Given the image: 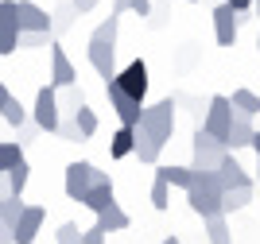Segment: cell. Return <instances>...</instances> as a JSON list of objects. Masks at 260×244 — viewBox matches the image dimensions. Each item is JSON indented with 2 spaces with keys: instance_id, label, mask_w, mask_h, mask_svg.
Here are the masks:
<instances>
[{
  "instance_id": "1",
  "label": "cell",
  "mask_w": 260,
  "mask_h": 244,
  "mask_svg": "<svg viewBox=\"0 0 260 244\" xmlns=\"http://www.w3.org/2000/svg\"><path fill=\"white\" fill-rule=\"evenodd\" d=\"M117 31H120V16H113V12H109V20L93 27L89 47H86L89 66H93L105 82H113V78H117Z\"/></svg>"
},
{
  "instance_id": "2",
  "label": "cell",
  "mask_w": 260,
  "mask_h": 244,
  "mask_svg": "<svg viewBox=\"0 0 260 244\" xmlns=\"http://www.w3.org/2000/svg\"><path fill=\"white\" fill-rule=\"evenodd\" d=\"M175 97H163V101H155V105H148L144 109V120H140V136H148V140H155V144H167L171 140V132H175Z\"/></svg>"
},
{
  "instance_id": "3",
  "label": "cell",
  "mask_w": 260,
  "mask_h": 244,
  "mask_svg": "<svg viewBox=\"0 0 260 244\" xmlns=\"http://www.w3.org/2000/svg\"><path fill=\"white\" fill-rule=\"evenodd\" d=\"M31 124L47 136H58V124H62V113H58V89L54 85H39L31 105Z\"/></svg>"
},
{
  "instance_id": "4",
  "label": "cell",
  "mask_w": 260,
  "mask_h": 244,
  "mask_svg": "<svg viewBox=\"0 0 260 244\" xmlns=\"http://www.w3.org/2000/svg\"><path fill=\"white\" fill-rule=\"evenodd\" d=\"M202 132L214 136L217 144H225L229 148V132H233V105H229V97H210L206 101V117H202Z\"/></svg>"
},
{
  "instance_id": "5",
  "label": "cell",
  "mask_w": 260,
  "mask_h": 244,
  "mask_svg": "<svg viewBox=\"0 0 260 244\" xmlns=\"http://www.w3.org/2000/svg\"><path fill=\"white\" fill-rule=\"evenodd\" d=\"M190 151H194V159H190V170H217L221 163L229 159V148H225V144H217L214 136H206L202 128H198L194 140H190Z\"/></svg>"
},
{
  "instance_id": "6",
  "label": "cell",
  "mask_w": 260,
  "mask_h": 244,
  "mask_svg": "<svg viewBox=\"0 0 260 244\" xmlns=\"http://www.w3.org/2000/svg\"><path fill=\"white\" fill-rule=\"evenodd\" d=\"M98 175H101V170L93 167V163H86V159L70 163V167H66V179H62L66 198H70V202H82V205H86V198H89V190H93Z\"/></svg>"
},
{
  "instance_id": "7",
  "label": "cell",
  "mask_w": 260,
  "mask_h": 244,
  "mask_svg": "<svg viewBox=\"0 0 260 244\" xmlns=\"http://www.w3.org/2000/svg\"><path fill=\"white\" fill-rule=\"evenodd\" d=\"M105 97H109V105H113V113H117L120 128H140V120H144V105L140 101H132L117 82H105Z\"/></svg>"
},
{
  "instance_id": "8",
  "label": "cell",
  "mask_w": 260,
  "mask_h": 244,
  "mask_svg": "<svg viewBox=\"0 0 260 244\" xmlns=\"http://www.w3.org/2000/svg\"><path fill=\"white\" fill-rule=\"evenodd\" d=\"M113 82H117L132 101H140V105H144V97H148V82H152V78H148V62H144V58H132Z\"/></svg>"
},
{
  "instance_id": "9",
  "label": "cell",
  "mask_w": 260,
  "mask_h": 244,
  "mask_svg": "<svg viewBox=\"0 0 260 244\" xmlns=\"http://www.w3.org/2000/svg\"><path fill=\"white\" fill-rule=\"evenodd\" d=\"M16 20L23 35H51V12L39 8L35 0H16Z\"/></svg>"
},
{
  "instance_id": "10",
  "label": "cell",
  "mask_w": 260,
  "mask_h": 244,
  "mask_svg": "<svg viewBox=\"0 0 260 244\" xmlns=\"http://www.w3.org/2000/svg\"><path fill=\"white\" fill-rule=\"evenodd\" d=\"M20 20H16V0H0V54L20 51Z\"/></svg>"
},
{
  "instance_id": "11",
  "label": "cell",
  "mask_w": 260,
  "mask_h": 244,
  "mask_svg": "<svg viewBox=\"0 0 260 244\" xmlns=\"http://www.w3.org/2000/svg\"><path fill=\"white\" fill-rule=\"evenodd\" d=\"M241 20H245V16H237L229 4H217V8H214V35H217L221 47H233V43H237Z\"/></svg>"
},
{
  "instance_id": "12",
  "label": "cell",
  "mask_w": 260,
  "mask_h": 244,
  "mask_svg": "<svg viewBox=\"0 0 260 244\" xmlns=\"http://www.w3.org/2000/svg\"><path fill=\"white\" fill-rule=\"evenodd\" d=\"M43 217H47V210H43V205H27V210H23V217L16 221L12 244H35V233L43 229Z\"/></svg>"
},
{
  "instance_id": "13",
  "label": "cell",
  "mask_w": 260,
  "mask_h": 244,
  "mask_svg": "<svg viewBox=\"0 0 260 244\" xmlns=\"http://www.w3.org/2000/svg\"><path fill=\"white\" fill-rule=\"evenodd\" d=\"M51 85H54V89H70V85H78L74 66H70V58H66V51L58 47V43H51Z\"/></svg>"
},
{
  "instance_id": "14",
  "label": "cell",
  "mask_w": 260,
  "mask_h": 244,
  "mask_svg": "<svg viewBox=\"0 0 260 244\" xmlns=\"http://www.w3.org/2000/svg\"><path fill=\"white\" fill-rule=\"evenodd\" d=\"M217 179H221V190H252V179H249V170L241 167L233 155H229L221 167H217Z\"/></svg>"
},
{
  "instance_id": "15",
  "label": "cell",
  "mask_w": 260,
  "mask_h": 244,
  "mask_svg": "<svg viewBox=\"0 0 260 244\" xmlns=\"http://www.w3.org/2000/svg\"><path fill=\"white\" fill-rule=\"evenodd\" d=\"M109 205H117V194H113V179H109L105 170H101V175H98V182H93V190H89V198H86V210L105 213Z\"/></svg>"
},
{
  "instance_id": "16",
  "label": "cell",
  "mask_w": 260,
  "mask_h": 244,
  "mask_svg": "<svg viewBox=\"0 0 260 244\" xmlns=\"http://www.w3.org/2000/svg\"><path fill=\"white\" fill-rule=\"evenodd\" d=\"M27 179H31V167H27V163L12 167L8 175H0V190H4V198H23V190H27Z\"/></svg>"
},
{
  "instance_id": "17",
  "label": "cell",
  "mask_w": 260,
  "mask_h": 244,
  "mask_svg": "<svg viewBox=\"0 0 260 244\" xmlns=\"http://www.w3.org/2000/svg\"><path fill=\"white\" fill-rule=\"evenodd\" d=\"M186 202H190V210L202 217V221H214V217H225L221 213V198H214V194H202V190H190L186 194Z\"/></svg>"
},
{
  "instance_id": "18",
  "label": "cell",
  "mask_w": 260,
  "mask_h": 244,
  "mask_svg": "<svg viewBox=\"0 0 260 244\" xmlns=\"http://www.w3.org/2000/svg\"><path fill=\"white\" fill-rule=\"evenodd\" d=\"M252 136H256V128H252V117H241V113H233V132H229V151L252 148Z\"/></svg>"
},
{
  "instance_id": "19",
  "label": "cell",
  "mask_w": 260,
  "mask_h": 244,
  "mask_svg": "<svg viewBox=\"0 0 260 244\" xmlns=\"http://www.w3.org/2000/svg\"><path fill=\"white\" fill-rule=\"evenodd\" d=\"M132 151H136V128H117L113 140H109V155L113 159H128Z\"/></svg>"
},
{
  "instance_id": "20",
  "label": "cell",
  "mask_w": 260,
  "mask_h": 244,
  "mask_svg": "<svg viewBox=\"0 0 260 244\" xmlns=\"http://www.w3.org/2000/svg\"><path fill=\"white\" fill-rule=\"evenodd\" d=\"M128 225H132V217L120 210V205H109L105 213H98V229L101 233H124Z\"/></svg>"
},
{
  "instance_id": "21",
  "label": "cell",
  "mask_w": 260,
  "mask_h": 244,
  "mask_svg": "<svg viewBox=\"0 0 260 244\" xmlns=\"http://www.w3.org/2000/svg\"><path fill=\"white\" fill-rule=\"evenodd\" d=\"M229 105H233V113H241V117H256L260 113V93H252V89H233V97H229Z\"/></svg>"
},
{
  "instance_id": "22",
  "label": "cell",
  "mask_w": 260,
  "mask_h": 244,
  "mask_svg": "<svg viewBox=\"0 0 260 244\" xmlns=\"http://www.w3.org/2000/svg\"><path fill=\"white\" fill-rule=\"evenodd\" d=\"M82 105H86V93H82L78 85H70V89H58V113H62V120H74Z\"/></svg>"
},
{
  "instance_id": "23",
  "label": "cell",
  "mask_w": 260,
  "mask_h": 244,
  "mask_svg": "<svg viewBox=\"0 0 260 244\" xmlns=\"http://www.w3.org/2000/svg\"><path fill=\"white\" fill-rule=\"evenodd\" d=\"M74 20H78L74 4H70V0H62V4L51 12V35H66L70 27H74Z\"/></svg>"
},
{
  "instance_id": "24",
  "label": "cell",
  "mask_w": 260,
  "mask_h": 244,
  "mask_svg": "<svg viewBox=\"0 0 260 244\" xmlns=\"http://www.w3.org/2000/svg\"><path fill=\"white\" fill-rule=\"evenodd\" d=\"M155 175H159V179H167V186H179V190H190V186H194V170L190 167H159L155 170Z\"/></svg>"
},
{
  "instance_id": "25",
  "label": "cell",
  "mask_w": 260,
  "mask_h": 244,
  "mask_svg": "<svg viewBox=\"0 0 260 244\" xmlns=\"http://www.w3.org/2000/svg\"><path fill=\"white\" fill-rule=\"evenodd\" d=\"M20 163H27L23 159V148L16 140H0V175H8V170L20 167Z\"/></svg>"
},
{
  "instance_id": "26",
  "label": "cell",
  "mask_w": 260,
  "mask_h": 244,
  "mask_svg": "<svg viewBox=\"0 0 260 244\" xmlns=\"http://www.w3.org/2000/svg\"><path fill=\"white\" fill-rule=\"evenodd\" d=\"M190 190H202V194H214V198H221V179H217V170H194V186ZM186 190V194H190Z\"/></svg>"
},
{
  "instance_id": "27",
  "label": "cell",
  "mask_w": 260,
  "mask_h": 244,
  "mask_svg": "<svg viewBox=\"0 0 260 244\" xmlns=\"http://www.w3.org/2000/svg\"><path fill=\"white\" fill-rule=\"evenodd\" d=\"M23 210H27V202H23V198H4V202H0V221L16 233V221L23 217Z\"/></svg>"
},
{
  "instance_id": "28",
  "label": "cell",
  "mask_w": 260,
  "mask_h": 244,
  "mask_svg": "<svg viewBox=\"0 0 260 244\" xmlns=\"http://www.w3.org/2000/svg\"><path fill=\"white\" fill-rule=\"evenodd\" d=\"M74 124H78V136H82V140L98 136V113H93V109H89V105H82V109H78Z\"/></svg>"
},
{
  "instance_id": "29",
  "label": "cell",
  "mask_w": 260,
  "mask_h": 244,
  "mask_svg": "<svg viewBox=\"0 0 260 244\" xmlns=\"http://www.w3.org/2000/svg\"><path fill=\"white\" fill-rule=\"evenodd\" d=\"M252 202V190H225L221 194V213H237Z\"/></svg>"
},
{
  "instance_id": "30",
  "label": "cell",
  "mask_w": 260,
  "mask_h": 244,
  "mask_svg": "<svg viewBox=\"0 0 260 244\" xmlns=\"http://www.w3.org/2000/svg\"><path fill=\"white\" fill-rule=\"evenodd\" d=\"M202 225H206V240H210V244H233L225 217H214V221H202Z\"/></svg>"
},
{
  "instance_id": "31",
  "label": "cell",
  "mask_w": 260,
  "mask_h": 244,
  "mask_svg": "<svg viewBox=\"0 0 260 244\" xmlns=\"http://www.w3.org/2000/svg\"><path fill=\"white\" fill-rule=\"evenodd\" d=\"M0 117H4V120H8V124H12V128H16V132H20V128L27 124V109H23L20 101H16V97H12L8 105H4V113H0Z\"/></svg>"
},
{
  "instance_id": "32",
  "label": "cell",
  "mask_w": 260,
  "mask_h": 244,
  "mask_svg": "<svg viewBox=\"0 0 260 244\" xmlns=\"http://www.w3.org/2000/svg\"><path fill=\"white\" fill-rule=\"evenodd\" d=\"M152 205L159 213L171 205V186H167V179H159V175H155V182H152Z\"/></svg>"
},
{
  "instance_id": "33",
  "label": "cell",
  "mask_w": 260,
  "mask_h": 244,
  "mask_svg": "<svg viewBox=\"0 0 260 244\" xmlns=\"http://www.w3.org/2000/svg\"><path fill=\"white\" fill-rule=\"evenodd\" d=\"M120 12H136V16H152V0H113V16Z\"/></svg>"
},
{
  "instance_id": "34",
  "label": "cell",
  "mask_w": 260,
  "mask_h": 244,
  "mask_svg": "<svg viewBox=\"0 0 260 244\" xmlns=\"http://www.w3.org/2000/svg\"><path fill=\"white\" fill-rule=\"evenodd\" d=\"M54 240H58V244H82V229H78L74 221H62V225H58V233H54Z\"/></svg>"
},
{
  "instance_id": "35",
  "label": "cell",
  "mask_w": 260,
  "mask_h": 244,
  "mask_svg": "<svg viewBox=\"0 0 260 244\" xmlns=\"http://www.w3.org/2000/svg\"><path fill=\"white\" fill-rule=\"evenodd\" d=\"M54 35H20V51H39V47H51Z\"/></svg>"
},
{
  "instance_id": "36",
  "label": "cell",
  "mask_w": 260,
  "mask_h": 244,
  "mask_svg": "<svg viewBox=\"0 0 260 244\" xmlns=\"http://www.w3.org/2000/svg\"><path fill=\"white\" fill-rule=\"evenodd\" d=\"M105 236L109 233H101L98 225H93V229H82V244H105Z\"/></svg>"
},
{
  "instance_id": "37",
  "label": "cell",
  "mask_w": 260,
  "mask_h": 244,
  "mask_svg": "<svg viewBox=\"0 0 260 244\" xmlns=\"http://www.w3.org/2000/svg\"><path fill=\"white\" fill-rule=\"evenodd\" d=\"M35 136H39V128H35V124H23V128H20V140H16V144H20V148H27Z\"/></svg>"
},
{
  "instance_id": "38",
  "label": "cell",
  "mask_w": 260,
  "mask_h": 244,
  "mask_svg": "<svg viewBox=\"0 0 260 244\" xmlns=\"http://www.w3.org/2000/svg\"><path fill=\"white\" fill-rule=\"evenodd\" d=\"M58 136H62V140H82V136H78V124H74V120H62V124H58Z\"/></svg>"
},
{
  "instance_id": "39",
  "label": "cell",
  "mask_w": 260,
  "mask_h": 244,
  "mask_svg": "<svg viewBox=\"0 0 260 244\" xmlns=\"http://www.w3.org/2000/svg\"><path fill=\"white\" fill-rule=\"evenodd\" d=\"M70 4H74V12H78V16H86V12H93V8H98V0H70Z\"/></svg>"
},
{
  "instance_id": "40",
  "label": "cell",
  "mask_w": 260,
  "mask_h": 244,
  "mask_svg": "<svg viewBox=\"0 0 260 244\" xmlns=\"http://www.w3.org/2000/svg\"><path fill=\"white\" fill-rule=\"evenodd\" d=\"M229 8L237 12V16H245V12H252V0H225Z\"/></svg>"
},
{
  "instance_id": "41",
  "label": "cell",
  "mask_w": 260,
  "mask_h": 244,
  "mask_svg": "<svg viewBox=\"0 0 260 244\" xmlns=\"http://www.w3.org/2000/svg\"><path fill=\"white\" fill-rule=\"evenodd\" d=\"M8 101H12V93H8V85L0 82V113H4V105H8Z\"/></svg>"
},
{
  "instance_id": "42",
  "label": "cell",
  "mask_w": 260,
  "mask_h": 244,
  "mask_svg": "<svg viewBox=\"0 0 260 244\" xmlns=\"http://www.w3.org/2000/svg\"><path fill=\"white\" fill-rule=\"evenodd\" d=\"M0 244H12V229L4 221H0Z\"/></svg>"
},
{
  "instance_id": "43",
  "label": "cell",
  "mask_w": 260,
  "mask_h": 244,
  "mask_svg": "<svg viewBox=\"0 0 260 244\" xmlns=\"http://www.w3.org/2000/svg\"><path fill=\"white\" fill-rule=\"evenodd\" d=\"M252 151H256V159H260V128H256V136H252Z\"/></svg>"
},
{
  "instance_id": "44",
  "label": "cell",
  "mask_w": 260,
  "mask_h": 244,
  "mask_svg": "<svg viewBox=\"0 0 260 244\" xmlns=\"http://www.w3.org/2000/svg\"><path fill=\"white\" fill-rule=\"evenodd\" d=\"M159 244H183V240H179V236H175V233H171V236H163V240H159Z\"/></svg>"
},
{
  "instance_id": "45",
  "label": "cell",
  "mask_w": 260,
  "mask_h": 244,
  "mask_svg": "<svg viewBox=\"0 0 260 244\" xmlns=\"http://www.w3.org/2000/svg\"><path fill=\"white\" fill-rule=\"evenodd\" d=\"M252 12H256V16H260V0H252Z\"/></svg>"
},
{
  "instance_id": "46",
  "label": "cell",
  "mask_w": 260,
  "mask_h": 244,
  "mask_svg": "<svg viewBox=\"0 0 260 244\" xmlns=\"http://www.w3.org/2000/svg\"><path fill=\"white\" fill-rule=\"evenodd\" d=\"M256 51H260V35H256Z\"/></svg>"
},
{
  "instance_id": "47",
  "label": "cell",
  "mask_w": 260,
  "mask_h": 244,
  "mask_svg": "<svg viewBox=\"0 0 260 244\" xmlns=\"http://www.w3.org/2000/svg\"><path fill=\"white\" fill-rule=\"evenodd\" d=\"M186 4H198V0H186Z\"/></svg>"
},
{
  "instance_id": "48",
  "label": "cell",
  "mask_w": 260,
  "mask_h": 244,
  "mask_svg": "<svg viewBox=\"0 0 260 244\" xmlns=\"http://www.w3.org/2000/svg\"><path fill=\"white\" fill-rule=\"evenodd\" d=\"M0 202H4V190H0Z\"/></svg>"
}]
</instances>
